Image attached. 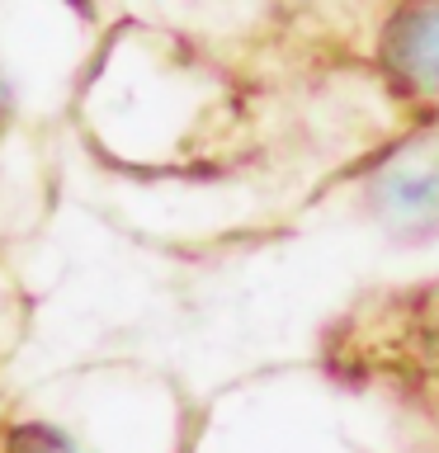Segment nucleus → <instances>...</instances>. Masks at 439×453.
<instances>
[{"label": "nucleus", "mask_w": 439, "mask_h": 453, "mask_svg": "<svg viewBox=\"0 0 439 453\" xmlns=\"http://www.w3.org/2000/svg\"><path fill=\"white\" fill-rule=\"evenodd\" d=\"M397 71L411 85H425V90H439V10H416L402 14L392 28L388 42Z\"/></svg>", "instance_id": "nucleus-1"}, {"label": "nucleus", "mask_w": 439, "mask_h": 453, "mask_svg": "<svg viewBox=\"0 0 439 453\" xmlns=\"http://www.w3.org/2000/svg\"><path fill=\"white\" fill-rule=\"evenodd\" d=\"M14 449L19 453H76L57 430H42V425H28V430L14 434Z\"/></svg>", "instance_id": "nucleus-2"}]
</instances>
